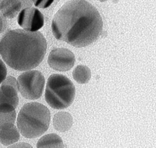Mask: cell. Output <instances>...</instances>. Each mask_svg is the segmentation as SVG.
<instances>
[{
    "mask_svg": "<svg viewBox=\"0 0 156 148\" xmlns=\"http://www.w3.org/2000/svg\"><path fill=\"white\" fill-rule=\"evenodd\" d=\"M62 139L55 133H50L42 136L38 141L37 148H64Z\"/></svg>",
    "mask_w": 156,
    "mask_h": 148,
    "instance_id": "13",
    "label": "cell"
},
{
    "mask_svg": "<svg viewBox=\"0 0 156 148\" xmlns=\"http://www.w3.org/2000/svg\"><path fill=\"white\" fill-rule=\"evenodd\" d=\"M7 75V68L2 60L0 58V84L5 79Z\"/></svg>",
    "mask_w": 156,
    "mask_h": 148,
    "instance_id": "16",
    "label": "cell"
},
{
    "mask_svg": "<svg viewBox=\"0 0 156 148\" xmlns=\"http://www.w3.org/2000/svg\"><path fill=\"white\" fill-rule=\"evenodd\" d=\"M19 100L17 89L8 85L2 84L0 87V103H8L16 108Z\"/></svg>",
    "mask_w": 156,
    "mask_h": 148,
    "instance_id": "10",
    "label": "cell"
},
{
    "mask_svg": "<svg viewBox=\"0 0 156 148\" xmlns=\"http://www.w3.org/2000/svg\"><path fill=\"white\" fill-rule=\"evenodd\" d=\"M75 88L72 81L62 74H54L48 78L45 99L51 107L62 109L69 107L74 101Z\"/></svg>",
    "mask_w": 156,
    "mask_h": 148,
    "instance_id": "4",
    "label": "cell"
},
{
    "mask_svg": "<svg viewBox=\"0 0 156 148\" xmlns=\"http://www.w3.org/2000/svg\"><path fill=\"white\" fill-rule=\"evenodd\" d=\"M53 124L55 129L58 132H66L71 129L73 125V117L67 112L58 113L54 117Z\"/></svg>",
    "mask_w": 156,
    "mask_h": 148,
    "instance_id": "11",
    "label": "cell"
},
{
    "mask_svg": "<svg viewBox=\"0 0 156 148\" xmlns=\"http://www.w3.org/2000/svg\"><path fill=\"white\" fill-rule=\"evenodd\" d=\"M20 138L19 131L14 124H6L0 127V142L3 145H12L17 142Z\"/></svg>",
    "mask_w": 156,
    "mask_h": 148,
    "instance_id": "8",
    "label": "cell"
},
{
    "mask_svg": "<svg viewBox=\"0 0 156 148\" xmlns=\"http://www.w3.org/2000/svg\"><path fill=\"white\" fill-rule=\"evenodd\" d=\"M75 62L74 54L68 49H55L51 51L48 56V65L57 71H69L74 67Z\"/></svg>",
    "mask_w": 156,
    "mask_h": 148,
    "instance_id": "7",
    "label": "cell"
},
{
    "mask_svg": "<svg viewBox=\"0 0 156 148\" xmlns=\"http://www.w3.org/2000/svg\"><path fill=\"white\" fill-rule=\"evenodd\" d=\"M2 84L8 85L11 86L17 89V80L15 77L11 76H6L5 79L3 81Z\"/></svg>",
    "mask_w": 156,
    "mask_h": 148,
    "instance_id": "17",
    "label": "cell"
},
{
    "mask_svg": "<svg viewBox=\"0 0 156 148\" xmlns=\"http://www.w3.org/2000/svg\"><path fill=\"white\" fill-rule=\"evenodd\" d=\"M7 26L6 19L0 13V35L5 30Z\"/></svg>",
    "mask_w": 156,
    "mask_h": 148,
    "instance_id": "18",
    "label": "cell"
},
{
    "mask_svg": "<svg viewBox=\"0 0 156 148\" xmlns=\"http://www.w3.org/2000/svg\"><path fill=\"white\" fill-rule=\"evenodd\" d=\"M22 6L21 0H2L0 13L6 19H13L18 15Z\"/></svg>",
    "mask_w": 156,
    "mask_h": 148,
    "instance_id": "9",
    "label": "cell"
},
{
    "mask_svg": "<svg viewBox=\"0 0 156 148\" xmlns=\"http://www.w3.org/2000/svg\"><path fill=\"white\" fill-rule=\"evenodd\" d=\"M33 4L37 8H46L52 4L54 0H32Z\"/></svg>",
    "mask_w": 156,
    "mask_h": 148,
    "instance_id": "15",
    "label": "cell"
},
{
    "mask_svg": "<svg viewBox=\"0 0 156 148\" xmlns=\"http://www.w3.org/2000/svg\"><path fill=\"white\" fill-rule=\"evenodd\" d=\"M45 84L42 73L37 70H27L17 79L18 91L25 99L36 100L42 96Z\"/></svg>",
    "mask_w": 156,
    "mask_h": 148,
    "instance_id": "5",
    "label": "cell"
},
{
    "mask_svg": "<svg viewBox=\"0 0 156 148\" xmlns=\"http://www.w3.org/2000/svg\"><path fill=\"white\" fill-rule=\"evenodd\" d=\"M15 109L8 103H0V127L6 124L15 123L16 118Z\"/></svg>",
    "mask_w": 156,
    "mask_h": 148,
    "instance_id": "12",
    "label": "cell"
},
{
    "mask_svg": "<svg viewBox=\"0 0 156 148\" xmlns=\"http://www.w3.org/2000/svg\"><path fill=\"white\" fill-rule=\"evenodd\" d=\"M73 77L74 80L80 84L87 83L91 77L90 69L85 65H79L73 71Z\"/></svg>",
    "mask_w": 156,
    "mask_h": 148,
    "instance_id": "14",
    "label": "cell"
},
{
    "mask_svg": "<svg viewBox=\"0 0 156 148\" xmlns=\"http://www.w3.org/2000/svg\"><path fill=\"white\" fill-rule=\"evenodd\" d=\"M11 148H32V146L29 144L24 142L15 143L12 145L9 146Z\"/></svg>",
    "mask_w": 156,
    "mask_h": 148,
    "instance_id": "19",
    "label": "cell"
},
{
    "mask_svg": "<svg viewBox=\"0 0 156 148\" xmlns=\"http://www.w3.org/2000/svg\"><path fill=\"white\" fill-rule=\"evenodd\" d=\"M50 112L48 108L37 102L25 104L17 118V128L23 136L34 139L41 136L48 130Z\"/></svg>",
    "mask_w": 156,
    "mask_h": 148,
    "instance_id": "3",
    "label": "cell"
},
{
    "mask_svg": "<svg viewBox=\"0 0 156 148\" xmlns=\"http://www.w3.org/2000/svg\"><path fill=\"white\" fill-rule=\"evenodd\" d=\"M47 43L40 32L10 30L0 40V55L9 67L19 71L32 70L44 59Z\"/></svg>",
    "mask_w": 156,
    "mask_h": 148,
    "instance_id": "2",
    "label": "cell"
},
{
    "mask_svg": "<svg viewBox=\"0 0 156 148\" xmlns=\"http://www.w3.org/2000/svg\"><path fill=\"white\" fill-rule=\"evenodd\" d=\"M98 1H100V2H106V1H107V0H98Z\"/></svg>",
    "mask_w": 156,
    "mask_h": 148,
    "instance_id": "20",
    "label": "cell"
},
{
    "mask_svg": "<svg viewBox=\"0 0 156 148\" xmlns=\"http://www.w3.org/2000/svg\"><path fill=\"white\" fill-rule=\"evenodd\" d=\"M2 0H0V4H1V2H2Z\"/></svg>",
    "mask_w": 156,
    "mask_h": 148,
    "instance_id": "21",
    "label": "cell"
},
{
    "mask_svg": "<svg viewBox=\"0 0 156 148\" xmlns=\"http://www.w3.org/2000/svg\"><path fill=\"white\" fill-rule=\"evenodd\" d=\"M17 23L23 30L37 31L44 25V17L37 8L27 7L17 15Z\"/></svg>",
    "mask_w": 156,
    "mask_h": 148,
    "instance_id": "6",
    "label": "cell"
},
{
    "mask_svg": "<svg viewBox=\"0 0 156 148\" xmlns=\"http://www.w3.org/2000/svg\"><path fill=\"white\" fill-rule=\"evenodd\" d=\"M102 17L98 10L85 0H72L57 11L51 29L58 40L82 47L95 42L103 30Z\"/></svg>",
    "mask_w": 156,
    "mask_h": 148,
    "instance_id": "1",
    "label": "cell"
}]
</instances>
